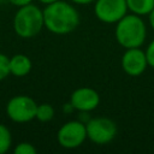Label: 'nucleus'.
I'll return each mask as SVG.
<instances>
[{"label":"nucleus","mask_w":154,"mask_h":154,"mask_svg":"<svg viewBox=\"0 0 154 154\" xmlns=\"http://www.w3.org/2000/svg\"><path fill=\"white\" fill-rule=\"evenodd\" d=\"M43 23L48 31L57 35H66L78 26L79 14L71 4L57 0L53 4L46 5Z\"/></svg>","instance_id":"nucleus-1"},{"label":"nucleus","mask_w":154,"mask_h":154,"mask_svg":"<svg viewBox=\"0 0 154 154\" xmlns=\"http://www.w3.org/2000/svg\"><path fill=\"white\" fill-rule=\"evenodd\" d=\"M116 24V40L122 47L136 48L143 45L147 36V28L141 16L135 13L125 14Z\"/></svg>","instance_id":"nucleus-2"},{"label":"nucleus","mask_w":154,"mask_h":154,"mask_svg":"<svg viewBox=\"0 0 154 154\" xmlns=\"http://www.w3.org/2000/svg\"><path fill=\"white\" fill-rule=\"evenodd\" d=\"M43 26V11L32 4L19 7L13 17L14 32L22 38L36 36Z\"/></svg>","instance_id":"nucleus-3"},{"label":"nucleus","mask_w":154,"mask_h":154,"mask_svg":"<svg viewBox=\"0 0 154 154\" xmlns=\"http://www.w3.org/2000/svg\"><path fill=\"white\" fill-rule=\"evenodd\" d=\"M37 103L28 95H17L6 105L7 117L14 123H28L36 117Z\"/></svg>","instance_id":"nucleus-4"},{"label":"nucleus","mask_w":154,"mask_h":154,"mask_svg":"<svg viewBox=\"0 0 154 154\" xmlns=\"http://www.w3.org/2000/svg\"><path fill=\"white\" fill-rule=\"evenodd\" d=\"M87 137L96 144H106L111 142L117 135L116 123L105 117H97L90 119L85 124Z\"/></svg>","instance_id":"nucleus-5"},{"label":"nucleus","mask_w":154,"mask_h":154,"mask_svg":"<svg viewBox=\"0 0 154 154\" xmlns=\"http://www.w3.org/2000/svg\"><path fill=\"white\" fill-rule=\"evenodd\" d=\"M57 138L59 144L66 149L77 148L87 138L85 124L79 120H70L60 126Z\"/></svg>","instance_id":"nucleus-6"},{"label":"nucleus","mask_w":154,"mask_h":154,"mask_svg":"<svg viewBox=\"0 0 154 154\" xmlns=\"http://www.w3.org/2000/svg\"><path fill=\"white\" fill-rule=\"evenodd\" d=\"M126 0H95L94 12L99 20L113 24L120 20L128 12Z\"/></svg>","instance_id":"nucleus-7"},{"label":"nucleus","mask_w":154,"mask_h":154,"mask_svg":"<svg viewBox=\"0 0 154 154\" xmlns=\"http://www.w3.org/2000/svg\"><path fill=\"white\" fill-rule=\"evenodd\" d=\"M148 66L146 52H143L140 47L136 48H126L122 57V69L123 71L132 77L142 75Z\"/></svg>","instance_id":"nucleus-8"},{"label":"nucleus","mask_w":154,"mask_h":154,"mask_svg":"<svg viewBox=\"0 0 154 154\" xmlns=\"http://www.w3.org/2000/svg\"><path fill=\"white\" fill-rule=\"evenodd\" d=\"M70 103L72 105L73 109L79 112H90L99 106L100 95L90 87H81L71 94Z\"/></svg>","instance_id":"nucleus-9"},{"label":"nucleus","mask_w":154,"mask_h":154,"mask_svg":"<svg viewBox=\"0 0 154 154\" xmlns=\"http://www.w3.org/2000/svg\"><path fill=\"white\" fill-rule=\"evenodd\" d=\"M32 64L28 55L14 54L10 58V72L16 77H24L31 71Z\"/></svg>","instance_id":"nucleus-10"},{"label":"nucleus","mask_w":154,"mask_h":154,"mask_svg":"<svg viewBox=\"0 0 154 154\" xmlns=\"http://www.w3.org/2000/svg\"><path fill=\"white\" fill-rule=\"evenodd\" d=\"M128 10L137 16H146L154 8V0H126Z\"/></svg>","instance_id":"nucleus-11"},{"label":"nucleus","mask_w":154,"mask_h":154,"mask_svg":"<svg viewBox=\"0 0 154 154\" xmlns=\"http://www.w3.org/2000/svg\"><path fill=\"white\" fill-rule=\"evenodd\" d=\"M54 117V108L52 105L49 103H41V105H37V108H36V119L38 122H42V123H47L49 120H52Z\"/></svg>","instance_id":"nucleus-12"},{"label":"nucleus","mask_w":154,"mask_h":154,"mask_svg":"<svg viewBox=\"0 0 154 154\" xmlns=\"http://www.w3.org/2000/svg\"><path fill=\"white\" fill-rule=\"evenodd\" d=\"M12 144V135L7 126L0 124V154H5L8 152Z\"/></svg>","instance_id":"nucleus-13"},{"label":"nucleus","mask_w":154,"mask_h":154,"mask_svg":"<svg viewBox=\"0 0 154 154\" xmlns=\"http://www.w3.org/2000/svg\"><path fill=\"white\" fill-rule=\"evenodd\" d=\"M10 72V58L4 53H0V81L5 79Z\"/></svg>","instance_id":"nucleus-14"},{"label":"nucleus","mask_w":154,"mask_h":154,"mask_svg":"<svg viewBox=\"0 0 154 154\" xmlns=\"http://www.w3.org/2000/svg\"><path fill=\"white\" fill-rule=\"evenodd\" d=\"M36 148L30 142H20L14 147V154H36Z\"/></svg>","instance_id":"nucleus-15"},{"label":"nucleus","mask_w":154,"mask_h":154,"mask_svg":"<svg viewBox=\"0 0 154 154\" xmlns=\"http://www.w3.org/2000/svg\"><path fill=\"white\" fill-rule=\"evenodd\" d=\"M146 57H147L148 65L154 67V40L148 45V47L146 49Z\"/></svg>","instance_id":"nucleus-16"},{"label":"nucleus","mask_w":154,"mask_h":154,"mask_svg":"<svg viewBox=\"0 0 154 154\" xmlns=\"http://www.w3.org/2000/svg\"><path fill=\"white\" fill-rule=\"evenodd\" d=\"M10 4L17 6V7H22V6H25V5H29L31 4L32 0H7Z\"/></svg>","instance_id":"nucleus-17"},{"label":"nucleus","mask_w":154,"mask_h":154,"mask_svg":"<svg viewBox=\"0 0 154 154\" xmlns=\"http://www.w3.org/2000/svg\"><path fill=\"white\" fill-rule=\"evenodd\" d=\"M71 1L77 4V5H87V4H90V2H93L95 0H71Z\"/></svg>","instance_id":"nucleus-18"},{"label":"nucleus","mask_w":154,"mask_h":154,"mask_svg":"<svg viewBox=\"0 0 154 154\" xmlns=\"http://www.w3.org/2000/svg\"><path fill=\"white\" fill-rule=\"evenodd\" d=\"M148 16H149V23H150V26H152V29L154 30V8L152 10V12H150Z\"/></svg>","instance_id":"nucleus-19"},{"label":"nucleus","mask_w":154,"mask_h":154,"mask_svg":"<svg viewBox=\"0 0 154 154\" xmlns=\"http://www.w3.org/2000/svg\"><path fill=\"white\" fill-rule=\"evenodd\" d=\"M41 4H45V5H49V4H53V2H55L57 0H38Z\"/></svg>","instance_id":"nucleus-20"}]
</instances>
